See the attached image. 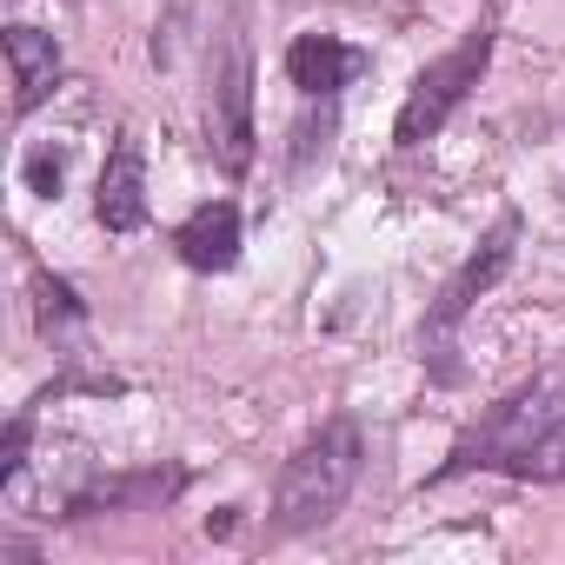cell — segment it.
I'll use <instances>...</instances> for the list:
<instances>
[{"mask_svg": "<svg viewBox=\"0 0 565 565\" xmlns=\"http://www.w3.org/2000/svg\"><path fill=\"white\" fill-rule=\"evenodd\" d=\"M8 61H14V114H34L54 81H61V47L41 28H8Z\"/></svg>", "mask_w": 565, "mask_h": 565, "instance_id": "obj_10", "label": "cell"}, {"mask_svg": "<svg viewBox=\"0 0 565 565\" xmlns=\"http://www.w3.org/2000/svg\"><path fill=\"white\" fill-rule=\"evenodd\" d=\"M28 180H34V193H61V153H34Z\"/></svg>", "mask_w": 565, "mask_h": 565, "instance_id": "obj_12", "label": "cell"}, {"mask_svg": "<svg viewBox=\"0 0 565 565\" xmlns=\"http://www.w3.org/2000/svg\"><path fill=\"white\" fill-rule=\"evenodd\" d=\"M360 67H366V54L347 47V41H333V34H300V41L287 47V81H294L307 100H333Z\"/></svg>", "mask_w": 565, "mask_h": 565, "instance_id": "obj_6", "label": "cell"}, {"mask_svg": "<svg viewBox=\"0 0 565 565\" xmlns=\"http://www.w3.org/2000/svg\"><path fill=\"white\" fill-rule=\"evenodd\" d=\"M486 61H492V21H479L452 54H439L419 81H413V94H406V107H399V127H393V140L399 147H426L459 107H466V94L479 87V74H486Z\"/></svg>", "mask_w": 565, "mask_h": 565, "instance_id": "obj_3", "label": "cell"}, {"mask_svg": "<svg viewBox=\"0 0 565 565\" xmlns=\"http://www.w3.org/2000/svg\"><path fill=\"white\" fill-rule=\"evenodd\" d=\"M360 466H366V439L353 419H327L273 486V532L294 539V532H320L360 486Z\"/></svg>", "mask_w": 565, "mask_h": 565, "instance_id": "obj_2", "label": "cell"}, {"mask_svg": "<svg viewBox=\"0 0 565 565\" xmlns=\"http://www.w3.org/2000/svg\"><path fill=\"white\" fill-rule=\"evenodd\" d=\"M186 486V472H114V479H94V486H81L74 499H67V512L81 519V512H140V505H167L173 492Z\"/></svg>", "mask_w": 565, "mask_h": 565, "instance_id": "obj_9", "label": "cell"}, {"mask_svg": "<svg viewBox=\"0 0 565 565\" xmlns=\"http://www.w3.org/2000/svg\"><path fill=\"white\" fill-rule=\"evenodd\" d=\"M34 287H41V327H47V333L81 320V300H74V287H67V279H47V273H41Z\"/></svg>", "mask_w": 565, "mask_h": 565, "instance_id": "obj_11", "label": "cell"}, {"mask_svg": "<svg viewBox=\"0 0 565 565\" xmlns=\"http://www.w3.org/2000/svg\"><path fill=\"white\" fill-rule=\"evenodd\" d=\"M446 472H505V479H565V380H539L479 413L452 446Z\"/></svg>", "mask_w": 565, "mask_h": 565, "instance_id": "obj_1", "label": "cell"}, {"mask_svg": "<svg viewBox=\"0 0 565 565\" xmlns=\"http://www.w3.org/2000/svg\"><path fill=\"white\" fill-rule=\"evenodd\" d=\"M206 140H213V160L226 173H246V160H253V61H246V41L239 34H226L220 41V61H213Z\"/></svg>", "mask_w": 565, "mask_h": 565, "instance_id": "obj_4", "label": "cell"}, {"mask_svg": "<svg viewBox=\"0 0 565 565\" xmlns=\"http://www.w3.org/2000/svg\"><path fill=\"white\" fill-rule=\"evenodd\" d=\"M94 213H100L107 233L147 226V160H140L134 140L114 147V160H107V173H100V193H94Z\"/></svg>", "mask_w": 565, "mask_h": 565, "instance_id": "obj_8", "label": "cell"}, {"mask_svg": "<svg viewBox=\"0 0 565 565\" xmlns=\"http://www.w3.org/2000/svg\"><path fill=\"white\" fill-rule=\"evenodd\" d=\"M173 246H180V259H186L193 273H226V266L239 259V206H233V200H206L200 213L180 220Z\"/></svg>", "mask_w": 565, "mask_h": 565, "instance_id": "obj_7", "label": "cell"}, {"mask_svg": "<svg viewBox=\"0 0 565 565\" xmlns=\"http://www.w3.org/2000/svg\"><path fill=\"white\" fill-rule=\"evenodd\" d=\"M512 253H519V220L505 213V220L479 239V253H466V266L439 287V300H433V313H426V347H446V340H452V327H459V320L499 287V279H505Z\"/></svg>", "mask_w": 565, "mask_h": 565, "instance_id": "obj_5", "label": "cell"}]
</instances>
